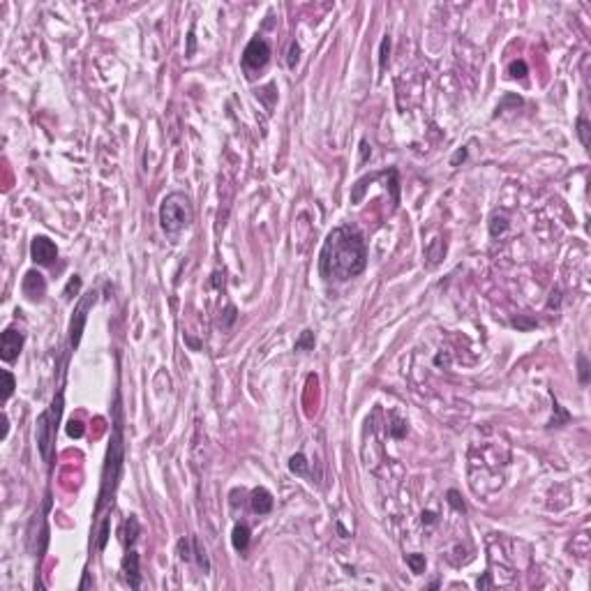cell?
<instances>
[{
  "label": "cell",
  "instance_id": "obj_1",
  "mask_svg": "<svg viewBox=\"0 0 591 591\" xmlns=\"http://www.w3.org/2000/svg\"><path fill=\"white\" fill-rule=\"evenodd\" d=\"M367 266L365 235L351 224L335 226L319 252V273L326 282H346L353 279Z\"/></svg>",
  "mask_w": 591,
  "mask_h": 591
},
{
  "label": "cell",
  "instance_id": "obj_2",
  "mask_svg": "<svg viewBox=\"0 0 591 591\" xmlns=\"http://www.w3.org/2000/svg\"><path fill=\"white\" fill-rule=\"evenodd\" d=\"M121 400H115V423H113V434H111V443L106 450V462L102 469V487H99V501H97V513L104 506H109V501H113L115 487L121 481L123 462H125V446H123V425H121Z\"/></svg>",
  "mask_w": 591,
  "mask_h": 591
},
{
  "label": "cell",
  "instance_id": "obj_3",
  "mask_svg": "<svg viewBox=\"0 0 591 591\" xmlns=\"http://www.w3.org/2000/svg\"><path fill=\"white\" fill-rule=\"evenodd\" d=\"M194 210L192 201L185 192H171L166 194L162 206H159V226L166 235H178L185 229H190Z\"/></svg>",
  "mask_w": 591,
  "mask_h": 591
},
{
  "label": "cell",
  "instance_id": "obj_4",
  "mask_svg": "<svg viewBox=\"0 0 591 591\" xmlns=\"http://www.w3.org/2000/svg\"><path fill=\"white\" fill-rule=\"evenodd\" d=\"M63 416V390L53 397L51 406L42 411L37 416V427H35V437H37L39 455L46 464H53V446H55V432H58V423Z\"/></svg>",
  "mask_w": 591,
  "mask_h": 591
},
{
  "label": "cell",
  "instance_id": "obj_5",
  "mask_svg": "<svg viewBox=\"0 0 591 591\" xmlns=\"http://www.w3.org/2000/svg\"><path fill=\"white\" fill-rule=\"evenodd\" d=\"M95 301H97V293L88 291V293L81 296V301L74 307V314H72V321H70V349H77L79 342H81L83 328H86V321H88V312L93 310Z\"/></svg>",
  "mask_w": 591,
  "mask_h": 591
},
{
  "label": "cell",
  "instance_id": "obj_6",
  "mask_svg": "<svg viewBox=\"0 0 591 591\" xmlns=\"http://www.w3.org/2000/svg\"><path fill=\"white\" fill-rule=\"evenodd\" d=\"M268 61H270L268 42L261 37L250 39V44H247L245 51H243V67H245L247 72H257V70L268 65Z\"/></svg>",
  "mask_w": 591,
  "mask_h": 591
},
{
  "label": "cell",
  "instance_id": "obj_7",
  "mask_svg": "<svg viewBox=\"0 0 591 591\" xmlns=\"http://www.w3.org/2000/svg\"><path fill=\"white\" fill-rule=\"evenodd\" d=\"M30 257L39 266H51L58 259V247L46 235H35L33 243H30Z\"/></svg>",
  "mask_w": 591,
  "mask_h": 591
},
{
  "label": "cell",
  "instance_id": "obj_8",
  "mask_svg": "<svg viewBox=\"0 0 591 591\" xmlns=\"http://www.w3.org/2000/svg\"><path fill=\"white\" fill-rule=\"evenodd\" d=\"M23 333L21 330H14V328H7L0 337V358L5 363H14L19 358L23 349Z\"/></svg>",
  "mask_w": 591,
  "mask_h": 591
},
{
  "label": "cell",
  "instance_id": "obj_9",
  "mask_svg": "<svg viewBox=\"0 0 591 591\" xmlns=\"http://www.w3.org/2000/svg\"><path fill=\"white\" fill-rule=\"evenodd\" d=\"M21 291L26 296L28 301H42L44 293H46V279L39 270H28L23 275V282H21Z\"/></svg>",
  "mask_w": 591,
  "mask_h": 591
},
{
  "label": "cell",
  "instance_id": "obj_10",
  "mask_svg": "<svg viewBox=\"0 0 591 591\" xmlns=\"http://www.w3.org/2000/svg\"><path fill=\"white\" fill-rule=\"evenodd\" d=\"M123 573H125V580L132 589H139L141 586V573H139V554L134 550H127L125 559H123Z\"/></svg>",
  "mask_w": 591,
  "mask_h": 591
},
{
  "label": "cell",
  "instance_id": "obj_11",
  "mask_svg": "<svg viewBox=\"0 0 591 591\" xmlns=\"http://www.w3.org/2000/svg\"><path fill=\"white\" fill-rule=\"evenodd\" d=\"M273 494L266 490V487H257V490H252V499H250V506H252L254 513L259 515H268L270 510H273Z\"/></svg>",
  "mask_w": 591,
  "mask_h": 591
},
{
  "label": "cell",
  "instance_id": "obj_12",
  "mask_svg": "<svg viewBox=\"0 0 591 591\" xmlns=\"http://www.w3.org/2000/svg\"><path fill=\"white\" fill-rule=\"evenodd\" d=\"M231 543L238 552H245L247 545H250V526L247 524H235L231 531Z\"/></svg>",
  "mask_w": 591,
  "mask_h": 591
},
{
  "label": "cell",
  "instance_id": "obj_13",
  "mask_svg": "<svg viewBox=\"0 0 591 591\" xmlns=\"http://www.w3.org/2000/svg\"><path fill=\"white\" fill-rule=\"evenodd\" d=\"M307 469H310V462H307V457L303 453H296L289 460V471L296 474V476H307V474H310Z\"/></svg>",
  "mask_w": 591,
  "mask_h": 591
},
{
  "label": "cell",
  "instance_id": "obj_14",
  "mask_svg": "<svg viewBox=\"0 0 591 591\" xmlns=\"http://www.w3.org/2000/svg\"><path fill=\"white\" fill-rule=\"evenodd\" d=\"M506 229H508V217H506L504 213H494L492 219H490V235L497 238V235H501Z\"/></svg>",
  "mask_w": 591,
  "mask_h": 591
},
{
  "label": "cell",
  "instance_id": "obj_15",
  "mask_svg": "<svg viewBox=\"0 0 591 591\" xmlns=\"http://www.w3.org/2000/svg\"><path fill=\"white\" fill-rule=\"evenodd\" d=\"M296 351H312L314 349V333L312 330H303L301 337L296 339Z\"/></svg>",
  "mask_w": 591,
  "mask_h": 591
},
{
  "label": "cell",
  "instance_id": "obj_16",
  "mask_svg": "<svg viewBox=\"0 0 591 591\" xmlns=\"http://www.w3.org/2000/svg\"><path fill=\"white\" fill-rule=\"evenodd\" d=\"M139 536V520L132 515L130 520L125 522V543L127 545H134V541H137Z\"/></svg>",
  "mask_w": 591,
  "mask_h": 591
},
{
  "label": "cell",
  "instance_id": "obj_17",
  "mask_svg": "<svg viewBox=\"0 0 591 591\" xmlns=\"http://www.w3.org/2000/svg\"><path fill=\"white\" fill-rule=\"evenodd\" d=\"M406 566L411 568V573L421 575L425 570V554H406Z\"/></svg>",
  "mask_w": 591,
  "mask_h": 591
},
{
  "label": "cell",
  "instance_id": "obj_18",
  "mask_svg": "<svg viewBox=\"0 0 591 591\" xmlns=\"http://www.w3.org/2000/svg\"><path fill=\"white\" fill-rule=\"evenodd\" d=\"M109 529H111V517H104L102 524H99V534H97V550H104L106 543H109Z\"/></svg>",
  "mask_w": 591,
  "mask_h": 591
},
{
  "label": "cell",
  "instance_id": "obj_19",
  "mask_svg": "<svg viewBox=\"0 0 591 591\" xmlns=\"http://www.w3.org/2000/svg\"><path fill=\"white\" fill-rule=\"evenodd\" d=\"M192 541H194V557H197V561H199V568H201L203 573H208L210 564H208V557H206V550L201 548V543H199L197 538H192Z\"/></svg>",
  "mask_w": 591,
  "mask_h": 591
},
{
  "label": "cell",
  "instance_id": "obj_20",
  "mask_svg": "<svg viewBox=\"0 0 591 591\" xmlns=\"http://www.w3.org/2000/svg\"><path fill=\"white\" fill-rule=\"evenodd\" d=\"M388 53H390V37L386 35L381 39V49H379V70L381 72L388 67Z\"/></svg>",
  "mask_w": 591,
  "mask_h": 591
},
{
  "label": "cell",
  "instance_id": "obj_21",
  "mask_svg": "<svg viewBox=\"0 0 591 591\" xmlns=\"http://www.w3.org/2000/svg\"><path fill=\"white\" fill-rule=\"evenodd\" d=\"M194 541H187V538H181L178 541V554H181L183 561H190L192 557H194Z\"/></svg>",
  "mask_w": 591,
  "mask_h": 591
},
{
  "label": "cell",
  "instance_id": "obj_22",
  "mask_svg": "<svg viewBox=\"0 0 591 591\" xmlns=\"http://www.w3.org/2000/svg\"><path fill=\"white\" fill-rule=\"evenodd\" d=\"M577 134H580V141L584 148H589V121L586 118H577Z\"/></svg>",
  "mask_w": 591,
  "mask_h": 591
},
{
  "label": "cell",
  "instance_id": "obj_23",
  "mask_svg": "<svg viewBox=\"0 0 591 591\" xmlns=\"http://www.w3.org/2000/svg\"><path fill=\"white\" fill-rule=\"evenodd\" d=\"M83 432H86V427H83V423H81V421H74V418H72V421L67 423V437H72V439H81V437H83Z\"/></svg>",
  "mask_w": 591,
  "mask_h": 591
},
{
  "label": "cell",
  "instance_id": "obj_24",
  "mask_svg": "<svg viewBox=\"0 0 591 591\" xmlns=\"http://www.w3.org/2000/svg\"><path fill=\"white\" fill-rule=\"evenodd\" d=\"M3 379H5V388H3V402H7L12 397V393H14V377H12V372L3 370Z\"/></svg>",
  "mask_w": 591,
  "mask_h": 591
},
{
  "label": "cell",
  "instance_id": "obj_25",
  "mask_svg": "<svg viewBox=\"0 0 591 591\" xmlns=\"http://www.w3.org/2000/svg\"><path fill=\"white\" fill-rule=\"evenodd\" d=\"M508 72H510V77L513 79H522L526 74V63L524 61H513L510 63V67H508Z\"/></svg>",
  "mask_w": 591,
  "mask_h": 591
},
{
  "label": "cell",
  "instance_id": "obj_26",
  "mask_svg": "<svg viewBox=\"0 0 591 591\" xmlns=\"http://www.w3.org/2000/svg\"><path fill=\"white\" fill-rule=\"evenodd\" d=\"M577 365H580V383L586 386L589 383V361H586V356H577Z\"/></svg>",
  "mask_w": 591,
  "mask_h": 591
},
{
  "label": "cell",
  "instance_id": "obj_27",
  "mask_svg": "<svg viewBox=\"0 0 591 591\" xmlns=\"http://www.w3.org/2000/svg\"><path fill=\"white\" fill-rule=\"evenodd\" d=\"M79 289H81V277H79V275H74V277H72L70 282H67L65 291H63V296H65L67 301H70V298H72V293H77Z\"/></svg>",
  "mask_w": 591,
  "mask_h": 591
},
{
  "label": "cell",
  "instance_id": "obj_28",
  "mask_svg": "<svg viewBox=\"0 0 591 591\" xmlns=\"http://www.w3.org/2000/svg\"><path fill=\"white\" fill-rule=\"evenodd\" d=\"M448 504H450V506H453V508H455V510H460V513H464V510H466V508H464V504H462V499H460V494L455 492V490H450V492H448Z\"/></svg>",
  "mask_w": 591,
  "mask_h": 591
},
{
  "label": "cell",
  "instance_id": "obj_29",
  "mask_svg": "<svg viewBox=\"0 0 591 591\" xmlns=\"http://www.w3.org/2000/svg\"><path fill=\"white\" fill-rule=\"evenodd\" d=\"M298 58H301V46L298 44H291V49H289V58H286V65L289 67H296V63H298Z\"/></svg>",
  "mask_w": 591,
  "mask_h": 591
},
{
  "label": "cell",
  "instance_id": "obj_30",
  "mask_svg": "<svg viewBox=\"0 0 591 591\" xmlns=\"http://www.w3.org/2000/svg\"><path fill=\"white\" fill-rule=\"evenodd\" d=\"M390 434H393L395 439H402L406 434V423L404 421H395L393 427H390Z\"/></svg>",
  "mask_w": 591,
  "mask_h": 591
},
{
  "label": "cell",
  "instance_id": "obj_31",
  "mask_svg": "<svg viewBox=\"0 0 591 591\" xmlns=\"http://www.w3.org/2000/svg\"><path fill=\"white\" fill-rule=\"evenodd\" d=\"M559 301H561V291L559 289H554L552 291V298L548 301V307H554V305H559Z\"/></svg>",
  "mask_w": 591,
  "mask_h": 591
},
{
  "label": "cell",
  "instance_id": "obj_32",
  "mask_svg": "<svg viewBox=\"0 0 591 591\" xmlns=\"http://www.w3.org/2000/svg\"><path fill=\"white\" fill-rule=\"evenodd\" d=\"M423 522H425V524H434V522H437V515H434L432 510H425V513H423Z\"/></svg>",
  "mask_w": 591,
  "mask_h": 591
},
{
  "label": "cell",
  "instance_id": "obj_33",
  "mask_svg": "<svg viewBox=\"0 0 591 591\" xmlns=\"http://www.w3.org/2000/svg\"><path fill=\"white\" fill-rule=\"evenodd\" d=\"M464 157H466V148H462V150H457V153L453 155V159H450V164L455 166V164H457V162H460V159H464Z\"/></svg>",
  "mask_w": 591,
  "mask_h": 591
},
{
  "label": "cell",
  "instance_id": "obj_34",
  "mask_svg": "<svg viewBox=\"0 0 591 591\" xmlns=\"http://www.w3.org/2000/svg\"><path fill=\"white\" fill-rule=\"evenodd\" d=\"M7 430H10V425H7V416L3 413V434H0V439H5V437H7Z\"/></svg>",
  "mask_w": 591,
  "mask_h": 591
}]
</instances>
